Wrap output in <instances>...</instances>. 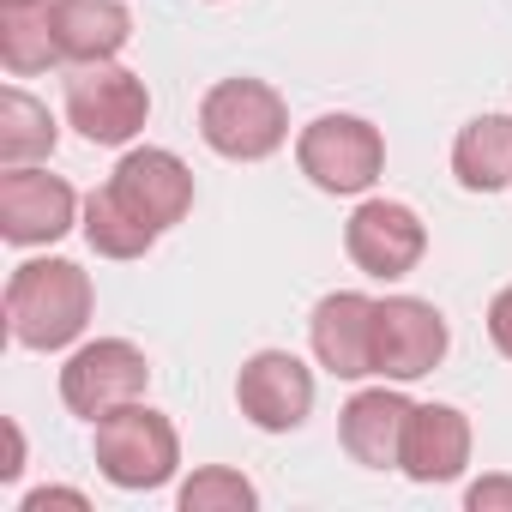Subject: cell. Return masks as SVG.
<instances>
[{"mask_svg":"<svg viewBox=\"0 0 512 512\" xmlns=\"http://www.w3.org/2000/svg\"><path fill=\"white\" fill-rule=\"evenodd\" d=\"M91 278L73 260H25L7 278V332L25 350H67L91 326Z\"/></svg>","mask_w":512,"mask_h":512,"instance_id":"obj_1","label":"cell"},{"mask_svg":"<svg viewBox=\"0 0 512 512\" xmlns=\"http://www.w3.org/2000/svg\"><path fill=\"white\" fill-rule=\"evenodd\" d=\"M199 139L229 163H260L290 139V109L266 79H223L199 103Z\"/></svg>","mask_w":512,"mask_h":512,"instance_id":"obj_2","label":"cell"},{"mask_svg":"<svg viewBox=\"0 0 512 512\" xmlns=\"http://www.w3.org/2000/svg\"><path fill=\"white\" fill-rule=\"evenodd\" d=\"M91 428H97V470H103L115 488H127V494L163 488V482L175 476V464H181V434H175V422H169L163 410L139 404V398L121 404V410H109V416H97Z\"/></svg>","mask_w":512,"mask_h":512,"instance_id":"obj_3","label":"cell"},{"mask_svg":"<svg viewBox=\"0 0 512 512\" xmlns=\"http://www.w3.org/2000/svg\"><path fill=\"white\" fill-rule=\"evenodd\" d=\"M296 163L320 193H368L386 169V139L362 115H320L302 127Z\"/></svg>","mask_w":512,"mask_h":512,"instance_id":"obj_4","label":"cell"},{"mask_svg":"<svg viewBox=\"0 0 512 512\" xmlns=\"http://www.w3.org/2000/svg\"><path fill=\"white\" fill-rule=\"evenodd\" d=\"M67 121L91 145H133L139 127L151 121V91H145L139 73H127L115 61L73 67V79H67Z\"/></svg>","mask_w":512,"mask_h":512,"instance_id":"obj_5","label":"cell"},{"mask_svg":"<svg viewBox=\"0 0 512 512\" xmlns=\"http://www.w3.org/2000/svg\"><path fill=\"white\" fill-rule=\"evenodd\" d=\"M145 386H151V362H145V350L127 344V338L79 344V350L67 356V368H61V398H67V410L85 416V422H97V416H109V410H121V404H133V398H145Z\"/></svg>","mask_w":512,"mask_h":512,"instance_id":"obj_6","label":"cell"},{"mask_svg":"<svg viewBox=\"0 0 512 512\" xmlns=\"http://www.w3.org/2000/svg\"><path fill=\"white\" fill-rule=\"evenodd\" d=\"M235 404L253 428H266V434H290L308 422L314 410V374L302 356L290 350H253L235 374Z\"/></svg>","mask_w":512,"mask_h":512,"instance_id":"obj_7","label":"cell"},{"mask_svg":"<svg viewBox=\"0 0 512 512\" xmlns=\"http://www.w3.org/2000/svg\"><path fill=\"white\" fill-rule=\"evenodd\" d=\"M446 314L422 296H386L374 314V374L422 380L446 362Z\"/></svg>","mask_w":512,"mask_h":512,"instance_id":"obj_8","label":"cell"},{"mask_svg":"<svg viewBox=\"0 0 512 512\" xmlns=\"http://www.w3.org/2000/svg\"><path fill=\"white\" fill-rule=\"evenodd\" d=\"M344 247H350V260H356L368 278L392 284V278H410V272L422 266L428 229H422V217H416L410 205H398V199H362L356 217L344 223Z\"/></svg>","mask_w":512,"mask_h":512,"instance_id":"obj_9","label":"cell"},{"mask_svg":"<svg viewBox=\"0 0 512 512\" xmlns=\"http://www.w3.org/2000/svg\"><path fill=\"white\" fill-rule=\"evenodd\" d=\"M73 217H79V193L61 175H49L37 163L0 175V235H7L13 247L61 241L73 229Z\"/></svg>","mask_w":512,"mask_h":512,"instance_id":"obj_10","label":"cell"},{"mask_svg":"<svg viewBox=\"0 0 512 512\" xmlns=\"http://www.w3.org/2000/svg\"><path fill=\"white\" fill-rule=\"evenodd\" d=\"M109 187H115V199H121L127 211H139L157 235L193 211V169H187L175 151H163V145H133V151L115 163Z\"/></svg>","mask_w":512,"mask_h":512,"instance_id":"obj_11","label":"cell"},{"mask_svg":"<svg viewBox=\"0 0 512 512\" xmlns=\"http://www.w3.org/2000/svg\"><path fill=\"white\" fill-rule=\"evenodd\" d=\"M374 314H380V302L362 296V290L320 296V308L308 320V344H314L326 374H338V380H368L374 374Z\"/></svg>","mask_w":512,"mask_h":512,"instance_id":"obj_12","label":"cell"},{"mask_svg":"<svg viewBox=\"0 0 512 512\" xmlns=\"http://www.w3.org/2000/svg\"><path fill=\"white\" fill-rule=\"evenodd\" d=\"M410 410H416V404H410L404 392H386V386L356 392V398L344 404V416H338V440H344V452H350L362 470H398Z\"/></svg>","mask_w":512,"mask_h":512,"instance_id":"obj_13","label":"cell"},{"mask_svg":"<svg viewBox=\"0 0 512 512\" xmlns=\"http://www.w3.org/2000/svg\"><path fill=\"white\" fill-rule=\"evenodd\" d=\"M470 464V416L452 404H416L404 428V458L398 470L410 482H452Z\"/></svg>","mask_w":512,"mask_h":512,"instance_id":"obj_14","label":"cell"},{"mask_svg":"<svg viewBox=\"0 0 512 512\" xmlns=\"http://www.w3.org/2000/svg\"><path fill=\"white\" fill-rule=\"evenodd\" d=\"M49 25H55L61 61H73V67L115 61L133 37V13L121 0H49Z\"/></svg>","mask_w":512,"mask_h":512,"instance_id":"obj_15","label":"cell"},{"mask_svg":"<svg viewBox=\"0 0 512 512\" xmlns=\"http://www.w3.org/2000/svg\"><path fill=\"white\" fill-rule=\"evenodd\" d=\"M452 175L464 193L512 187V115H476L452 139Z\"/></svg>","mask_w":512,"mask_h":512,"instance_id":"obj_16","label":"cell"},{"mask_svg":"<svg viewBox=\"0 0 512 512\" xmlns=\"http://www.w3.org/2000/svg\"><path fill=\"white\" fill-rule=\"evenodd\" d=\"M55 115H49V103H37L31 91H19V85H7L0 91V163L7 169H25V163H43V157H55Z\"/></svg>","mask_w":512,"mask_h":512,"instance_id":"obj_17","label":"cell"},{"mask_svg":"<svg viewBox=\"0 0 512 512\" xmlns=\"http://www.w3.org/2000/svg\"><path fill=\"white\" fill-rule=\"evenodd\" d=\"M85 241H91V253H103V260H145L157 247V229L139 211H127L115 199V187H97L85 199Z\"/></svg>","mask_w":512,"mask_h":512,"instance_id":"obj_18","label":"cell"},{"mask_svg":"<svg viewBox=\"0 0 512 512\" xmlns=\"http://www.w3.org/2000/svg\"><path fill=\"white\" fill-rule=\"evenodd\" d=\"M0 61H7L13 79H31V73L61 61L55 25H49V0H37V7H0Z\"/></svg>","mask_w":512,"mask_h":512,"instance_id":"obj_19","label":"cell"},{"mask_svg":"<svg viewBox=\"0 0 512 512\" xmlns=\"http://www.w3.org/2000/svg\"><path fill=\"white\" fill-rule=\"evenodd\" d=\"M181 512H253L260 506V488H253L241 470H223V464H205L181 482Z\"/></svg>","mask_w":512,"mask_h":512,"instance_id":"obj_20","label":"cell"},{"mask_svg":"<svg viewBox=\"0 0 512 512\" xmlns=\"http://www.w3.org/2000/svg\"><path fill=\"white\" fill-rule=\"evenodd\" d=\"M464 506H470V512H512V476H482V482H470Z\"/></svg>","mask_w":512,"mask_h":512,"instance_id":"obj_21","label":"cell"},{"mask_svg":"<svg viewBox=\"0 0 512 512\" xmlns=\"http://www.w3.org/2000/svg\"><path fill=\"white\" fill-rule=\"evenodd\" d=\"M488 338H494L500 356H512V284L488 302Z\"/></svg>","mask_w":512,"mask_h":512,"instance_id":"obj_22","label":"cell"},{"mask_svg":"<svg viewBox=\"0 0 512 512\" xmlns=\"http://www.w3.org/2000/svg\"><path fill=\"white\" fill-rule=\"evenodd\" d=\"M43 506H85V494L79 488H37V494H25V512H43Z\"/></svg>","mask_w":512,"mask_h":512,"instance_id":"obj_23","label":"cell"},{"mask_svg":"<svg viewBox=\"0 0 512 512\" xmlns=\"http://www.w3.org/2000/svg\"><path fill=\"white\" fill-rule=\"evenodd\" d=\"M0 7H37V0H0Z\"/></svg>","mask_w":512,"mask_h":512,"instance_id":"obj_24","label":"cell"}]
</instances>
